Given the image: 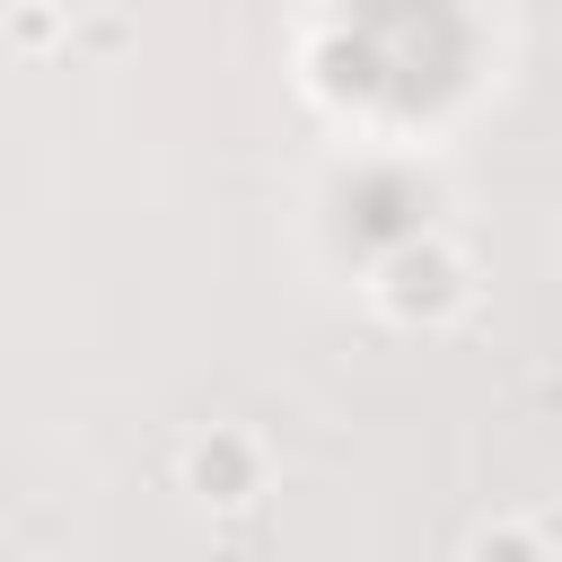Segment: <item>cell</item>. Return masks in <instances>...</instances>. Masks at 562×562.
I'll return each mask as SVG.
<instances>
[{
    "mask_svg": "<svg viewBox=\"0 0 562 562\" xmlns=\"http://www.w3.org/2000/svg\"><path fill=\"white\" fill-rule=\"evenodd\" d=\"M457 299H465L457 255H439V246H404V255L386 263V307H395V316H448Z\"/></svg>",
    "mask_w": 562,
    "mask_h": 562,
    "instance_id": "6da1fadb",
    "label": "cell"
}]
</instances>
